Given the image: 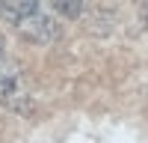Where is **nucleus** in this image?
Here are the masks:
<instances>
[{
  "label": "nucleus",
  "mask_w": 148,
  "mask_h": 143,
  "mask_svg": "<svg viewBox=\"0 0 148 143\" xmlns=\"http://www.w3.org/2000/svg\"><path fill=\"white\" fill-rule=\"evenodd\" d=\"M0 104L12 107L18 113L30 110V95L21 83V69L9 57H0Z\"/></svg>",
  "instance_id": "1"
},
{
  "label": "nucleus",
  "mask_w": 148,
  "mask_h": 143,
  "mask_svg": "<svg viewBox=\"0 0 148 143\" xmlns=\"http://www.w3.org/2000/svg\"><path fill=\"white\" fill-rule=\"evenodd\" d=\"M24 39H30V42H39V45H45V42H53L56 36H59V27H56V21L51 18V15H45L42 9H36L33 15H27L18 27H15Z\"/></svg>",
  "instance_id": "2"
},
{
  "label": "nucleus",
  "mask_w": 148,
  "mask_h": 143,
  "mask_svg": "<svg viewBox=\"0 0 148 143\" xmlns=\"http://www.w3.org/2000/svg\"><path fill=\"white\" fill-rule=\"evenodd\" d=\"M36 9H39L36 0H6V3H0V15H3V21H9L12 27H18V24L27 15H33Z\"/></svg>",
  "instance_id": "3"
},
{
  "label": "nucleus",
  "mask_w": 148,
  "mask_h": 143,
  "mask_svg": "<svg viewBox=\"0 0 148 143\" xmlns=\"http://www.w3.org/2000/svg\"><path fill=\"white\" fill-rule=\"evenodd\" d=\"M53 9L62 12V15H68V18H77L80 12H83V3H80V0H56Z\"/></svg>",
  "instance_id": "4"
},
{
  "label": "nucleus",
  "mask_w": 148,
  "mask_h": 143,
  "mask_svg": "<svg viewBox=\"0 0 148 143\" xmlns=\"http://www.w3.org/2000/svg\"><path fill=\"white\" fill-rule=\"evenodd\" d=\"M0 57H6V39H3V33H0Z\"/></svg>",
  "instance_id": "5"
}]
</instances>
